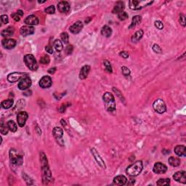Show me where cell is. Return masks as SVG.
<instances>
[{"mask_svg": "<svg viewBox=\"0 0 186 186\" xmlns=\"http://www.w3.org/2000/svg\"><path fill=\"white\" fill-rule=\"evenodd\" d=\"M127 179L125 176L124 175H118L116 176L114 178L113 180V184L116 185H124L127 183Z\"/></svg>", "mask_w": 186, "mask_h": 186, "instance_id": "cell-20", "label": "cell"}, {"mask_svg": "<svg viewBox=\"0 0 186 186\" xmlns=\"http://www.w3.org/2000/svg\"><path fill=\"white\" fill-rule=\"evenodd\" d=\"M152 3L153 2H151V1H137V0H131L129 2L130 8L134 10H141L142 8L148 6Z\"/></svg>", "mask_w": 186, "mask_h": 186, "instance_id": "cell-6", "label": "cell"}, {"mask_svg": "<svg viewBox=\"0 0 186 186\" xmlns=\"http://www.w3.org/2000/svg\"><path fill=\"white\" fill-rule=\"evenodd\" d=\"M23 12L22 10H19L17 11L15 13L12 14L11 16H12V18H13L14 21H16V22H18V21H20L21 18L23 16Z\"/></svg>", "mask_w": 186, "mask_h": 186, "instance_id": "cell-32", "label": "cell"}, {"mask_svg": "<svg viewBox=\"0 0 186 186\" xmlns=\"http://www.w3.org/2000/svg\"><path fill=\"white\" fill-rule=\"evenodd\" d=\"M54 47H55V50H56L58 52H61V51L63 49V45L62 41L59 39L55 40V41H54Z\"/></svg>", "mask_w": 186, "mask_h": 186, "instance_id": "cell-33", "label": "cell"}, {"mask_svg": "<svg viewBox=\"0 0 186 186\" xmlns=\"http://www.w3.org/2000/svg\"><path fill=\"white\" fill-rule=\"evenodd\" d=\"M65 108H66V105H65V104H62L61 107V108H59V109L58 110H59L60 112L63 113L65 111Z\"/></svg>", "mask_w": 186, "mask_h": 186, "instance_id": "cell-49", "label": "cell"}, {"mask_svg": "<svg viewBox=\"0 0 186 186\" xmlns=\"http://www.w3.org/2000/svg\"><path fill=\"white\" fill-rule=\"evenodd\" d=\"M101 34L105 37H110L112 34V29L108 25H104L101 29Z\"/></svg>", "mask_w": 186, "mask_h": 186, "instance_id": "cell-28", "label": "cell"}, {"mask_svg": "<svg viewBox=\"0 0 186 186\" xmlns=\"http://www.w3.org/2000/svg\"><path fill=\"white\" fill-rule=\"evenodd\" d=\"M119 55H120V56L122 57L123 58H125V59L128 58L129 56H130V55H129L128 52H126V51H122V52H120Z\"/></svg>", "mask_w": 186, "mask_h": 186, "instance_id": "cell-48", "label": "cell"}, {"mask_svg": "<svg viewBox=\"0 0 186 186\" xmlns=\"http://www.w3.org/2000/svg\"><path fill=\"white\" fill-rule=\"evenodd\" d=\"M154 25H155L156 28H158V29L159 30L163 29V28H164V24H163V23L160 21H156V22L154 23Z\"/></svg>", "mask_w": 186, "mask_h": 186, "instance_id": "cell-43", "label": "cell"}, {"mask_svg": "<svg viewBox=\"0 0 186 186\" xmlns=\"http://www.w3.org/2000/svg\"><path fill=\"white\" fill-rule=\"evenodd\" d=\"M7 125H8V128H9V130H10L12 132H15L17 131V130H18V127H17L16 123L14 121H12V120L8 121V123H7Z\"/></svg>", "mask_w": 186, "mask_h": 186, "instance_id": "cell-31", "label": "cell"}, {"mask_svg": "<svg viewBox=\"0 0 186 186\" xmlns=\"http://www.w3.org/2000/svg\"><path fill=\"white\" fill-rule=\"evenodd\" d=\"M83 23L81 21H78L74 23L69 28L70 31L74 34H77L82 30Z\"/></svg>", "mask_w": 186, "mask_h": 186, "instance_id": "cell-16", "label": "cell"}, {"mask_svg": "<svg viewBox=\"0 0 186 186\" xmlns=\"http://www.w3.org/2000/svg\"><path fill=\"white\" fill-rule=\"evenodd\" d=\"M14 101L13 99H8L5 100V101H2V103H1V106L2 108H3L4 109H9L13 105Z\"/></svg>", "mask_w": 186, "mask_h": 186, "instance_id": "cell-30", "label": "cell"}, {"mask_svg": "<svg viewBox=\"0 0 186 186\" xmlns=\"http://www.w3.org/2000/svg\"><path fill=\"white\" fill-rule=\"evenodd\" d=\"M35 31V29L33 26H31V25H25V26H23L21 28V30H20V33H21V35L23 37H27V36L32 35L33 34Z\"/></svg>", "mask_w": 186, "mask_h": 186, "instance_id": "cell-18", "label": "cell"}, {"mask_svg": "<svg viewBox=\"0 0 186 186\" xmlns=\"http://www.w3.org/2000/svg\"><path fill=\"white\" fill-rule=\"evenodd\" d=\"M121 71H122V74L125 76H127L130 75V70L126 66H123L121 68Z\"/></svg>", "mask_w": 186, "mask_h": 186, "instance_id": "cell-42", "label": "cell"}, {"mask_svg": "<svg viewBox=\"0 0 186 186\" xmlns=\"http://www.w3.org/2000/svg\"><path fill=\"white\" fill-rule=\"evenodd\" d=\"M24 63L25 65L29 68L30 70L33 71H35L38 69V64H37V60L35 59L34 56L31 54L25 55L23 58Z\"/></svg>", "mask_w": 186, "mask_h": 186, "instance_id": "cell-4", "label": "cell"}, {"mask_svg": "<svg viewBox=\"0 0 186 186\" xmlns=\"http://www.w3.org/2000/svg\"><path fill=\"white\" fill-rule=\"evenodd\" d=\"M1 21H2V23L7 24L9 22V18H8V16L7 15H1Z\"/></svg>", "mask_w": 186, "mask_h": 186, "instance_id": "cell-45", "label": "cell"}, {"mask_svg": "<svg viewBox=\"0 0 186 186\" xmlns=\"http://www.w3.org/2000/svg\"><path fill=\"white\" fill-rule=\"evenodd\" d=\"M118 18L120 21H124V20L128 18V14L124 11H122L118 14Z\"/></svg>", "mask_w": 186, "mask_h": 186, "instance_id": "cell-39", "label": "cell"}, {"mask_svg": "<svg viewBox=\"0 0 186 186\" xmlns=\"http://www.w3.org/2000/svg\"><path fill=\"white\" fill-rule=\"evenodd\" d=\"M73 50H74V48L72 45H68L65 48V52L67 55H71L73 52Z\"/></svg>", "mask_w": 186, "mask_h": 186, "instance_id": "cell-46", "label": "cell"}, {"mask_svg": "<svg viewBox=\"0 0 186 186\" xmlns=\"http://www.w3.org/2000/svg\"><path fill=\"white\" fill-rule=\"evenodd\" d=\"M45 50L50 54L53 53V48H52V47L50 45V44H49V45H48V46H46Z\"/></svg>", "mask_w": 186, "mask_h": 186, "instance_id": "cell-47", "label": "cell"}, {"mask_svg": "<svg viewBox=\"0 0 186 186\" xmlns=\"http://www.w3.org/2000/svg\"><path fill=\"white\" fill-rule=\"evenodd\" d=\"M103 100L104 102V105L106 111L109 112H113L116 110V102L113 94L109 92H106L103 96Z\"/></svg>", "mask_w": 186, "mask_h": 186, "instance_id": "cell-2", "label": "cell"}, {"mask_svg": "<svg viewBox=\"0 0 186 186\" xmlns=\"http://www.w3.org/2000/svg\"><path fill=\"white\" fill-rule=\"evenodd\" d=\"M90 71V65H84L82 68H81V71L79 73V78L80 79H85L88 76L89 73Z\"/></svg>", "mask_w": 186, "mask_h": 186, "instance_id": "cell-23", "label": "cell"}, {"mask_svg": "<svg viewBox=\"0 0 186 186\" xmlns=\"http://www.w3.org/2000/svg\"><path fill=\"white\" fill-rule=\"evenodd\" d=\"M103 65L104 66H105V71H106L107 72L112 73V67H111V63H110L109 61H107V60H105V61H103Z\"/></svg>", "mask_w": 186, "mask_h": 186, "instance_id": "cell-35", "label": "cell"}, {"mask_svg": "<svg viewBox=\"0 0 186 186\" xmlns=\"http://www.w3.org/2000/svg\"><path fill=\"white\" fill-rule=\"evenodd\" d=\"M142 21V18L140 15H135L132 18V23L131 25H130L129 28H134L137 25L140 24Z\"/></svg>", "mask_w": 186, "mask_h": 186, "instance_id": "cell-29", "label": "cell"}, {"mask_svg": "<svg viewBox=\"0 0 186 186\" xmlns=\"http://www.w3.org/2000/svg\"><path fill=\"white\" fill-rule=\"evenodd\" d=\"M173 179L175 181L178 182V183H181L183 184H185L186 183V172L185 171H180L174 173L173 175Z\"/></svg>", "mask_w": 186, "mask_h": 186, "instance_id": "cell-14", "label": "cell"}, {"mask_svg": "<svg viewBox=\"0 0 186 186\" xmlns=\"http://www.w3.org/2000/svg\"><path fill=\"white\" fill-rule=\"evenodd\" d=\"M153 50H154V52H156V53H158V54H161V52H162V50H161V48H160L159 45H158L157 44H155L153 45V48H152Z\"/></svg>", "mask_w": 186, "mask_h": 186, "instance_id": "cell-41", "label": "cell"}, {"mask_svg": "<svg viewBox=\"0 0 186 186\" xmlns=\"http://www.w3.org/2000/svg\"><path fill=\"white\" fill-rule=\"evenodd\" d=\"M153 107H154V111L160 114H164L167 111V106H166L165 103L161 99L156 100L153 103Z\"/></svg>", "mask_w": 186, "mask_h": 186, "instance_id": "cell-8", "label": "cell"}, {"mask_svg": "<svg viewBox=\"0 0 186 186\" xmlns=\"http://www.w3.org/2000/svg\"><path fill=\"white\" fill-rule=\"evenodd\" d=\"M16 41L13 39H5L2 41V44L4 47V48L8 50L12 49V48H15V45H16Z\"/></svg>", "mask_w": 186, "mask_h": 186, "instance_id": "cell-17", "label": "cell"}, {"mask_svg": "<svg viewBox=\"0 0 186 186\" xmlns=\"http://www.w3.org/2000/svg\"><path fill=\"white\" fill-rule=\"evenodd\" d=\"M55 71H56V68H52L48 70V72L50 74H53L55 72Z\"/></svg>", "mask_w": 186, "mask_h": 186, "instance_id": "cell-50", "label": "cell"}, {"mask_svg": "<svg viewBox=\"0 0 186 186\" xmlns=\"http://www.w3.org/2000/svg\"><path fill=\"white\" fill-rule=\"evenodd\" d=\"M52 134H53L54 137H55V141L58 143V145L61 146H64V141H63V131L62 128L58 127H54L53 130H52Z\"/></svg>", "mask_w": 186, "mask_h": 186, "instance_id": "cell-7", "label": "cell"}, {"mask_svg": "<svg viewBox=\"0 0 186 186\" xmlns=\"http://www.w3.org/2000/svg\"><path fill=\"white\" fill-rule=\"evenodd\" d=\"M52 79H51V77L49 76H44L40 79L39 82V84L40 87L43 89L50 88V87L52 86Z\"/></svg>", "mask_w": 186, "mask_h": 186, "instance_id": "cell-10", "label": "cell"}, {"mask_svg": "<svg viewBox=\"0 0 186 186\" xmlns=\"http://www.w3.org/2000/svg\"><path fill=\"white\" fill-rule=\"evenodd\" d=\"M28 74L26 73L21 72H13L10 74L8 76V80L10 82H16V81H21L25 77L28 76Z\"/></svg>", "mask_w": 186, "mask_h": 186, "instance_id": "cell-9", "label": "cell"}, {"mask_svg": "<svg viewBox=\"0 0 186 186\" xmlns=\"http://www.w3.org/2000/svg\"><path fill=\"white\" fill-rule=\"evenodd\" d=\"M50 57L47 55H44V56H42L41 58H40V63L44 64V65H47V64H48L50 63Z\"/></svg>", "mask_w": 186, "mask_h": 186, "instance_id": "cell-37", "label": "cell"}, {"mask_svg": "<svg viewBox=\"0 0 186 186\" xmlns=\"http://www.w3.org/2000/svg\"><path fill=\"white\" fill-rule=\"evenodd\" d=\"M39 19L37 16L34 15H29V16L26 17L25 19L24 20V23L28 25H37L39 23Z\"/></svg>", "mask_w": 186, "mask_h": 186, "instance_id": "cell-21", "label": "cell"}, {"mask_svg": "<svg viewBox=\"0 0 186 186\" xmlns=\"http://www.w3.org/2000/svg\"><path fill=\"white\" fill-rule=\"evenodd\" d=\"M179 21H180V23L181 24L183 27L185 26V15H183V14H180V15Z\"/></svg>", "mask_w": 186, "mask_h": 186, "instance_id": "cell-44", "label": "cell"}, {"mask_svg": "<svg viewBox=\"0 0 186 186\" xmlns=\"http://www.w3.org/2000/svg\"><path fill=\"white\" fill-rule=\"evenodd\" d=\"M170 183V180L168 178H161L157 181V185H169Z\"/></svg>", "mask_w": 186, "mask_h": 186, "instance_id": "cell-34", "label": "cell"}, {"mask_svg": "<svg viewBox=\"0 0 186 186\" xmlns=\"http://www.w3.org/2000/svg\"><path fill=\"white\" fill-rule=\"evenodd\" d=\"M124 9V4L122 2H118L116 4L115 7L113 9L112 12L114 14H118L119 12H122L123 10Z\"/></svg>", "mask_w": 186, "mask_h": 186, "instance_id": "cell-24", "label": "cell"}, {"mask_svg": "<svg viewBox=\"0 0 186 186\" xmlns=\"http://www.w3.org/2000/svg\"><path fill=\"white\" fill-rule=\"evenodd\" d=\"M58 10L63 13H66L70 10V4L66 1H61L58 4Z\"/></svg>", "mask_w": 186, "mask_h": 186, "instance_id": "cell-19", "label": "cell"}, {"mask_svg": "<svg viewBox=\"0 0 186 186\" xmlns=\"http://www.w3.org/2000/svg\"><path fill=\"white\" fill-rule=\"evenodd\" d=\"M153 171H154V173H156V174H164L167 171V166L164 165L162 163L156 162L154 164Z\"/></svg>", "mask_w": 186, "mask_h": 186, "instance_id": "cell-15", "label": "cell"}, {"mask_svg": "<svg viewBox=\"0 0 186 186\" xmlns=\"http://www.w3.org/2000/svg\"><path fill=\"white\" fill-rule=\"evenodd\" d=\"M143 169V162L141 161H137L127 167L126 173L131 177H136L141 174Z\"/></svg>", "mask_w": 186, "mask_h": 186, "instance_id": "cell-3", "label": "cell"}, {"mask_svg": "<svg viewBox=\"0 0 186 186\" xmlns=\"http://www.w3.org/2000/svg\"><path fill=\"white\" fill-rule=\"evenodd\" d=\"M28 118V115L25 111H21L20 113H18V116H17V121H18V125H19V127H24Z\"/></svg>", "mask_w": 186, "mask_h": 186, "instance_id": "cell-13", "label": "cell"}, {"mask_svg": "<svg viewBox=\"0 0 186 186\" xmlns=\"http://www.w3.org/2000/svg\"><path fill=\"white\" fill-rule=\"evenodd\" d=\"M10 160L12 164L15 165H21L23 162V157L15 149H10Z\"/></svg>", "mask_w": 186, "mask_h": 186, "instance_id": "cell-5", "label": "cell"}, {"mask_svg": "<svg viewBox=\"0 0 186 186\" xmlns=\"http://www.w3.org/2000/svg\"><path fill=\"white\" fill-rule=\"evenodd\" d=\"M55 8L53 5H50V6L45 8V10H44V12L48 14H54L55 13Z\"/></svg>", "mask_w": 186, "mask_h": 186, "instance_id": "cell-40", "label": "cell"}, {"mask_svg": "<svg viewBox=\"0 0 186 186\" xmlns=\"http://www.w3.org/2000/svg\"><path fill=\"white\" fill-rule=\"evenodd\" d=\"M61 124H62L63 126L65 125V120H63V119L61 120Z\"/></svg>", "mask_w": 186, "mask_h": 186, "instance_id": "cell-51", "label": "cell"}, {"mask_svg": "<svg viewBox=\"0 0 186 186\" xmlns=\"http://www.w3.org/2000/svg\"><path fill=\"white\" fill-rule=\"evenodd\" d=\"M143 34H144L143 31L141 29L136 31V32L134 33V35L132 37V42H137L138 41H140V40L142 39Z\"/></svg>", "mask_w": 186, "mask_h": 186, "instance_id": "cell-25", "label": "cell"}, {"mask_svg": "<svg viewBox=\"0 0 186 186\" xmlns=\"http://www.w3.org/2000/svg\"><path fill=\"white\" fill-rule=\"evenodd\" d=\"M9 128H8V125H4L3 124H1V127H0V132L2 134L5 135V134H8V131H9Z\"/></svg>", "mask_w": 186, "mask_h": 186, "instance_id": "cell-38", "label": "cell"}, {"mask_svg": "<svg viewBox=\"0 0 186 186\" xmlns=\"http://www.w3.org/2000/svg\"><path fill=\"white\" fill-rule=\"evenodd\" d=\"M91 153H92V154L93 155V156H94V158H95V159L96 160V161L98 162V165H99L101 167H102L103 169L106 168L105 162H104V161L103 160V158H101V155L99 154V153L98 152V151H97L95 148H91Z\"/></svg>", "mask_w": 186, "mask_h": 186, "instance_id": "cell-12", "label": "cell"}, {"mask_svg": "<svg viewBox=\"0 0 186 186\" xmlns=\"http://www.w3.org/2000/svg\"><path fill=\"white\" fill-rule=\"evenodd\" d=\"M61 38L64 44H68V40H69V36H68V33L63 32L62 34H61Z\"/></svg>", "mask_w": 186, "mask_h": 186, "instance_id": "cell-36", "label": "cell"}, {"mask_svg": "<svg viewBox=\"0 0 186 186\" xmlns=\"http://www.w3.org/2000/svg\"><path fill=\"white\" fill-rule=\"evenodd\" d=\"M31 86V79L28 76L25 77L18 83V88L21 90H26Z\"/></svg>", "mask_w": 186, "mask_h": 186, "instance_id": "cell-11", "label": "cell"}, {"mask_svg": "<svg viewBox=\"0 0 186 186\" xmlns=\"http://www.w3.org/2000/svg\"><path fill=\"white\" fill-rule=\"evenodd\" d=\"M174 153L178 156H186V148L185 145H178L174 148Z\"/></svg>", "mask_w": 186, "mask_h": 186, "instance_id": "cell-22", "label": "cell"}, {"mask_svg": "<svg viewBox=\"0 0 186 186\" xmlns=\"http://www.w3.org/2000/svg\"><path fill=\"white\" fill-rule=\"evenodd\" d=\"M168 162H169V164L171 166H172V167H179V166L180 165V163H181V161H180V158H177V157L171 156L169 158Z\"/></svg>", "mask_w": 186, "mask_h": 186, "instance_id": "cell-27", "label": "cell"}, {"mask_svg": "<svg viewBox=\"0 0 186 186\" xmlns=\"http://www.w3.org/2000/svg\"><path fill=\"white\" fill-rule=\"evenodd\" d=\"M14 32H15V28H14V27L10 26L8 27V28H7L6 29H4L3 31H2L1 34H2V37H8L13 35Z\"/></svg>", "mask_w": 186, "mask_h": 186, "instance_id": "cell-26", "label": "cell"}, {"mask_svg": "<svg viewBox=\"0 0 186 186\" xmlns=\"http://www.w3.org/2000/svg\"><path fill=\"white\" fill-rule=\"evenodd\" d=\"M40 161L41 162V171H42V178L44 183H48L52 180V173L49 168L48 163V158L43 152L40 153Z\"/></svg>", "mask_w": 186, "mask_h": 186, "instance_id": "cell-1", "label": "cell"}]
</instances>
